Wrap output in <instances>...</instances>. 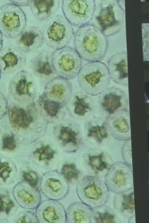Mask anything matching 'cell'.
<instances>
[{
	"label": "cell",
	"mask_w": 149,
	"mask_h": 223,
	"mask_svg": "<svg viewBox=\"0 0 149 223\" xmlns=\"http://www.w3.org/2000/svg\"><path fill=\"white\" fill-rule=\"evenodd\" d=\"M74 42L75 49L86 61H100L105 55L106 37L92 24L79 27L74 34Z\"/></svg>",
	"instance_id": "cell-1"
},
{
	"label": "cell",
	"mask_w": 149,
	"mask_h": 223,
	"mask_svg": "<svg viewBox=\"0 0 149 223\" xmlns=\"http://www.w3.org/2000/svg\"><path fill=\"white\" fill-rule=\"evenodd\" d=\"M95 6L91 21L106 36L118 33L125 26V10L119 0H100Z\"/></svg>",
	"instance_id": "cell-2"
},
{
	"label": "cell",
	"mask_w": 149,
	"mask_h": 223,
	"mask_svg": "<svg viewBox=\"0 0 149 223\" xmlns=\"http://www.w3.org/2000/svg\"><path fill=\"white\" fill-rule=\"evenodd\" d=\"M77 76L80 88L93 96L99 95L107 88L111 79L107 66L100 61L85 64L81 67Z\"/></svg>",
	"instance_id": "cell-3"
},
{
	"label": "cell",
	"mask_w": 149,
	"mask_h": 223,
	"mask_svg": "<svg viewBox=\"0 0 149 223\" xmlns=\"http://www.w3.org/2000/svg\"><path fill=\"white\" fill-rule=\"evenodd\" d=\"M41 31L44 42L55 50L67 46L74 35L72 26L60 15H54L46 21Z\"/></svg>",
	"instance_id": "cell-4"
},
{
	"label": "cell",
	"mask_w": 149,
	"mask_h": 223,
	"mask_svg": "<svg viewBox=\"0 0 149 223\" xmlns=\"http://www.w3.org/2000/svg\"><path fill=\"white\" fill-rule=\"evenodd\" d=\"M77 192L82 202L93 209L103 206L109 196V190L105 182L95 176L84 177L77 185Z\"/></svg>",
	"instance_id": "cell-5"
},
{
	"label": "cell",
	"mask_w": 149,
	"mask_h": 223,
	"mask_svg": "<svg viewBox=\"0 0 149 223\" xmlns=\"http://www.w3.org/2000/svg\"><path fill=\"white\" fill-rule=\"evenodd\" d=\"M51 61L57 76L68 80L77 76L82 66V58L70 46L55 50L52 53Z\"/></svg>",
	"instance_id": "cell-6"
},
{
	"label": "cell",
	"mask_w": 149,
	"mask_h": 223,
	"mask_svg": "<svg viewBox=\"0 0 149 223\" xmlns=\"http://www.w3.org/2000/svg\"><path fill=\"white\" fill-rule=\"evenodd\" d=\"M25 14L19 6L6 3L0 7V31L9 38L18 37L26 27Z\"/></svg>",
	"instance_id": "cell-7"
},
{
	"label": "cell",
	"mask_w": 149,
	"mask_h": 223,
	"mask_svg": "<svg viewBox=\"0 0 149 223\" xmlns=\"http://www.w3.org/2000/svg\"><path fill=\"white\" fill-rule=\"evenodd\" d=\"M8 93L9 95L18 102L29 105L33 103L37 93L35 77L26 71H18L10 81Z\"/></svg>",
	"instance_id": "cell-8"
},
{
	"label": "cell",
	"mask_w": 149,
	"mask_h": 223,
	"mask_svg": "<svg viewBox=\"0 0 149 223\" xmlns=\"http://www.w3.org/2000/svg\"><path fill=\"white\" fill-rule=\"evenodd\" d=\"M95 6L93 0H63L62 10L69 22L72 26L79 27L91 21Z\"/></svg>",
	"instance_id": "cell-9"
},
{
	"label": "cell",
	"mask_w": 149,
	"mask_h": 223,
	"mask_svg": "<svg viewBox=\"0 0 149 223\" xmlns=\"http://www.w3.org/2000/svg\"><path fill=\"white\" fill-rule=\"evenodd\" d=\"M105 181L109 190L113 193L118 194L129 191L133 186L132 170L125 163H116L109 169Z\"/></svg>",
	"instance_id": "cell-10"
},
{
	"label": "cell",
	"mask_w": 149,
	"mask_h": 223,
	"mask_svg": "<svg viewBox=\"0 0 149 223\" xmlns=\"http://www.w3.org/2000/svg\"><path fill=\"white\" fill-rule=\"evenodd\" d=\"M68 182L61 173L50 171L45 173L41 177L40 189L47 198L57 200L66 195L68 190Z\"/></svg>",
	"instance_id": "cell-11"
},
{
	"label": "cell",
	"mask_w": 149,
	"mask_h": 223,
	"mask_svg": "<svg viewBox=\"0 0 149 223\" xmlns=\"http://www.w3.org/2000/svg\"><path fill=\"white\" fill-rule=\"evenodd\" d=\"M98 100L101 108L109 115L118 111L126 109L129 105V99L125 93L116 87L107 88L99 95Z\"/></svg>",
	"instance_id": "cell-12"
},
{
	"label": "cell",
	"mask_w": 149,
	"mask_h": 223,
	"mask_svg": "<svg viewBox=\"0 0 149 223\" xmlns=\"http://www.w3.org/2000/svg\"><path fill=\"white\" fill-rule=\"evenodd\" d=\"M26 61L24 53L18 47L9 45L0 51V69L4 75L14 73L25 65Z\"/></svg>",
	"instance_id": "cell-13"
},
{
	"label": "cell",
	"mask_w": 149,
	"mask_h": 223,
	"mask_svg": "<svg viewBox=\"0 0 149 223\" xmlns=\"http://www.w3.org/2000/svg\"><path fill=\"white\" fill-rule=\"evenodd\" d=\"M52 53L47 50L38 51L30 62L33 75L40 82L45 85L57 76L52 66Z\"/></svg>",
	"instance_id": "cell-14"
},
{
	"label": "cell",
	"mask_w": 149,
	"mask_h": 223,
	"mask_svg": "<svg viewBox=\"0 0 149 223\" xmlns=\"http://www.w3.org/2000/svg\"><path fill=\"white\" fill-rule=\"evenodd\" d=\"M36 214L39 223L66 222L64 207L56 200L50 199L40 202L36 209Z\"/></svg>",
	"instance_id": "cell-15"
},
{
	"label": "cell",
	"mask_w": 149,
	"mask_h": 223,
	"mask_svg": "<svg viewBox=\"0 0 149 223\" xmlns=\"http://www.w3.org/2000/svg\"><path fill=\"white\" fill-rule=\"evenodd\" d=\"M13 193L16 202L24 208L36 209L40 202V194L38 188L24 181L15 186Z\"/></svg>",
	"instance_id": "cell-16"
},
{
	"label": "cell",
	"mask_w": 149,
	"mask_h": 223,
	"mask_svg": "<svg viewBox=\"0 0 149 223\" xmlns=\"http://www.w3.org/2000/svg\"><path fill=\"white\" fill-rule=\"evenodd\" d=\"M42 94L47 98L65 104L72 93V86L68 80L57 76L45 85Z\"/></svg>",
	"instance_id": "cell-17"
},
{
	"label": "cell",
	"mask_w": 149,
	"mask_h": 223,
	"mask_svg": "<svg viewBox=\"0 0 149 223\" xmlns=\"http://www.w3.org/2000/svg\"><path fill=\"white\" fill-rule=\"evenodd\" d=\"M107 68L111 79L115 83L128 86L127 53L123 52L112 55L108 60Z\"/></svg>",
	"instance_id": "cell-18"
},
{
	"label": "cell",
	"mask_w": 149,
	"mask_h": 223,
	"mask_svg": "<svg viewBox=\"0 0 149 223\" xmlns=\"http://www.w3.org/2000/svg\"><path fill=\"white\" fill-rule=\"evenodd\" d=\"M18 37V47L24 53L34 52L44 42L41 30L35 26L26 27Z\"/></svg>",
	"instance_id": "cell-19"
},
{
	"label": "cell",
	"mask_w": 149,
	"mask_h": 223,
	"mask_svg": "<svg viewBox=\"0 0 149 223\" xmlns=\"http://www.w3.org/2000/svg\"><path fill=\"white\" fill-rule=\"evenodd\" d=\"M66 213V222H95L93 210L83 202L75 203L71 204Z\"/></svg>",
	"instance_id": "cell-20"
},
{
	"label": "cell",
	"mask_w": 149,
	"mask_h": 223,
	"mask_svg": "<svg viewBox=\"0 0 149 223\" xmlns=\"http://www.w3.org/2000/svg\"><path fill=\"white\" fill-rule=\"evenodd\" d=\"M60 0H31L29 6L32 13L40 21H46L55 15L59 8Z\"/></svg>",
	"instance_id": "cell-21"
},
{
	"label": "cell",
	"mask_w": 149,
	"mask_h": 223,
	"mask_svg": "<svg viewBox=\"0 0 149 223\" xmlns=\"http://www.w3.org/2000/svg\"><path fill=\"white\" fill-rule=\"evenodd\" d=\"M29 106L26 110L16 105H12L9 107L8 115L12 127L16 129L28 127L33 121Z\"/></svg>",
	"instance_id": "cell-22"
},
{
	"label": "cell",
	"mask_w": 149,
	"mask_h": 223,
	"mask_svg": "<svg viewBox=\"0 0 149 223\" xmlns=\"http://www.w3.org/2000/svg\"><path fill=\"white\" fill-rule=\"evenodd\" d=\"M92 97L85 92L78 91L72 93L66 102L73 107V112L76 115L84 116L92 109Z\"/></svg>",
	"instance_id": "cell-23"
},
{
	"label": "cell",
	"mask_w": 149,
	"mask_h": 223,
	"mask_svg": "<svg viewBox=\"0 0 149 223\" xmlns=\"http://www.w3.org/2000/svg\"><path fill=\"white\" fill-rule=\"evenodd\" d=\"M126 192L117 194L114 198V206L123 216L131 218L135 215L134 192Z\"/></svg>",
	"instance_id": "cell-24"
},
{
	"label": "cell",
	"mask_w": 149,
	"mask_h": 223,
	"mask_svg": "<svg viewBox=\"0 0 149 223\" xmlns=\"http://www.w3.org/2000/svg\"><path fill=\"white\" fill-rule=\"evenodd\" d=\"M35 103L41 107L46 114L51 117H57L65 104L49 100L42 94L39 96Z\"/></svg>",
	"instance_id": "cell-25"
},
{
	"label": "cell",
	"mask_w": 149,
	"mask_h": 223,
	"mask_svg": "<svg viewBox=\"0 0 149 223\" xmlns=\"http://www.w3.org/2000/svg\"><path fill=\"white\" fill-rule=\"evenodd\" d=\"M76 133L71 128L65 126H62L61 128L60 134L58 138L62 142V144L65 145L69 143H72L73 145H77Z\"/></svg>",
	"instance_id": "cell-26"
},
{
	"label": "cell",
	"mask_w": 149,
	"mask_h": 223,
	"mask_svg": "<svg viewBox=\"0 0 149 223\" xmlns=\"http://www.w3.org/2000/svg\"><path fill=\"white\" fill-rule=\"evenodd\" d=\"M68 182H72L78 179L80 171L73 163H66L62 167L61 173Z\"/></svg>",
	"instance_id": "cell-27"
},
{
	"label": "cell",
	"mask_w": 149,
	"mask_h": 223,
	"mask_svg": "<svg viewBox=\"0 0 149 223\" xmlns=\"http://www.w3.org/2000/svg\"><path fill=\"white\" fill-rule=\"evenodd\" d=\"M55 152L49 145H47L36 148L33 154L36 156L39 161H42L50 160L54 157Z\"/></svg>",
	"instance_id": "cell-28"
},
{
	"label": "cell",
	"mask_w": 149,
	"mask_h": 223,
	"mask_svg": "<svg viewBox=\"0 0 149 223\" xmlns=\"http://www.w3.org/2000/svg\"><path fill=\"white\" fill-rule=\"evenodd\" d=\"M103 153L97 155L88 156V164L95 172L102 171L107 168V164L103 160Z\"/></svg>",
	"instance_id": "cell-29"
},
{
	"label": "cell",
	"mask_w": 149,
	"mask_h": 223,
	"mask_svg": "<svg viewBox=\"0 0 149 223\" xmlns=\"http://www.w3.org/2000/svg\"><path fill=\"white\" fill-rule=\"evenodd\" d=\"M107 135L106 130L103 125L91 127L88 130V136L94 138L99 143H100L102 139L107 138Z\"/></svg>",
	"instance_id": "cell-30"
},
{
	"label": "cell",
	"mask_w": 149,
	"mask_h": 223,
	"mask_svg": "<svg viewBox=\"0 0 149 223\" xmlns=\"http://www.w3.org/2000/svg\"><path fill=\"white\" fill-rule=\"evenodd\" d=\"M143 61L149 60V30L148 23L141 24Z\"/></svg>",
	"instance_id": "cell-31"
},
{
	"label": "cell",
	"mask_w": 149,
	"mask_h": 223,
	"mask_svg": "<svg viewBox=\"0 0 149 223\" xmlns=\"http://www.w3.org/2000/svg\"><path fill=\"white\" fill-rule=\"evenodd\" d=\"M95 212V211H94ZM95 213V222L115 223L116 217L112 212L108 209Z\"/></svg>",
	"instance_id": "cell-32"
},
{
	"label": "cell",
	"mask_w": 149,
	"mask_h": 223,
	"mask_svg": "<svg viewBox=\"0 0 149 223\" xmlns=\"http://www.w3.org/2000/svg\"><path fill=\"white\" fill-rule=\"evenodd\" d=\"M14 206V202L8 193H0V213L5 212L8 214Z\"/></svg>",
	"instance_id": "cell-33"
},
{
	"label": "cell",
	"mask_w": 149,
	"mask_h": 223,
	"mask_svg": "<svg viewBox=\"0 0 149 223\" xmlns=\"http://www.w3.org/2000/svg\"><path fill=\"white\" fill-rule=\"evenodd\" d=\"M13 170L10 166L9 163L1 162L0 160V178L3 179L4 182H6L8 179H11L12 175L14 176Z\"/></svg>",
	"instance_id": "cell-34"
},
{
	"label": "cell",
	"mask_w": 149,
	"mask_h": 223,
	"mask_svg": "<svg viewBox=\"0 0 149 223\" xmlns=\"http://www.w3.org/2000/svg\"><path fill=\"white\" fill-rule=\"evenodd\" d=\"M16 141L13 134L5 136L2 140L3 149L8 151H13L16 147Z\"/></svg>",
	"instance_id": "cell-35"
},
{
	"label": "cell",
	"mask_w": 149,
	"mask_h": 223,
	"mask_svg": "<svg viewBox=\"0 0 149 223\" xmlns=\"http://www.w3.org/2000/svg\"><path fill=\"white\" fill-rule=\"evenodd\" d=\"M22 177L24 181L37 186L39 180L38 177L35 172L31 170L23 171Z\"/></svg>",
	"instance_id": "cell-36"
},
{
	"label": "cell",
	"mask_w": 149,
	"mask_h": 223,
	"mask_svg": "<svg viewBox=\"0 0 149 223\" xmlns=\"http://www.w3.org/2000/svg\"><path fill=\"white\" fill-rule=\"evenodd\" d=\"M114 127L119 132L125 133L127 132L129 127L127 121L123 118H120L116 119L113 123Z\"/></svg>",
	"instance_id": "cell-37"
},
{
	"label": "cell",
	"mask_w": 149,
	"mask_h": 223,
	"mask_svg": "<svg viewBox=\"0 0 149 223\" xmlns=\"http://www.w3.org/2000/svg\"><path fill=\"white\" fill-rule=\"evenodd\" d=\"M17 222L29 223L38 222L36 213L31 211H27L20 216L17 220Z\"/></svg>",
	"instance_id": "cell-38"
},
{
	"label": "cell",
	"mask_w": 149,
	"mask_h": 223,
	"mask_svg": "<svg viewBox=\"0 0 149 223\" xmlns=\"http://www.w3.org/2000/svg\"><path fill=\"white\" fill-rule=\"evenodd\" d=\"M8 102L4 95L0 92V118L6 113L8 107Z\"/></svg>",
	"instance_id": "cell-39"
},
{
	"label": "cell",
	"mask_w": 149,
	"mask_h": 223,
	"mask_svg": "<svg viewBox=\"0 0 149 223\" xmlns=\"http://www.w3.org/2000/svg\"><path fill=\"white\" fill-rule=\"evenodd\" d=\"M31 0H10V2L20 6H29Z\"/></svg>",
	"instance_id": "cell-40"
},
{
	"label": "cell",
	"mask_w": 149,
	"mask_h": 223,
	"mask_svg": "<svg viewBox=\"0 0 149 223\" xmlns=\"http://www.w3.org/2000/svg\"><path fill=\"white\" fill-rule=\"evenodd\" d=\"M3 38L2 35L0 31V51L3 48Z\"/></svg>",
	"instance_id": "cell-41"
},
{
	"label": "cell",
	"mask_w": 149,
	"mask_h": 223,
	"mask_svg": "<svg viewBox=\"0 0 149 223\" xmlns=\"http://www.w3.org/2000/svg\"><path fill=\"white\" fill-rule=\"evenodd\" d=\"M1 70L0 69V78H1Z\"/></svg>",
	"instance_id": "cell-42"
}]
</instances>
